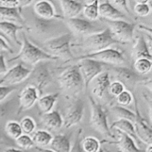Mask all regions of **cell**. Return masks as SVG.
Wrapping results in <instances>:
<instances>
[{
  "label": "cell",
  "mask_w": 152,
  "mask_h": 152,
  "mask_svg": "<svg viewBox=\"0 0 152 152\" xmlns=\"http://www.w3.org/2000/svg\"><path fill=\"white\" fill-rule=\"evenodd\" d=\"M22 35H23V41H22V45H21L20 51L16 56L9 59L8 62H12L13 61L20 59L22 62H25L26 63L35 66L39 62H43V61L58 59L56 57L49 55L40 48L32 44L28 39L24 33L22 34Z\"/></svg>",
  "instance_id": "1"
},
{
  "label": "cell",
  "mask_w": 152,
  "mask_h": 152,
  "mask_svg": "<svg viewBox=\"0 0 152 152\" xmlns=\"http://www.w3.org/2000/svg\"><path fill=\"white\" fill-rule=\"evenodd\" d=\"M71 39L72 34L67 33L46 40L42 44L40 48L57 59L62 58L70 60L73 58L71 50Z\"/></svg>",
  "instance_id": "2"
},
{
  "label": "cell",
  "mask_w": 152,
  "mask_h": 152,
  "mask_svg": "<svg viewBox=\"0 0 152 152\" xmlns=\"http://www.w3.org/2000/svg\"><path fill=\"white\" fill-rule=\"evenodd\" d=\"M117 43L110 30L106 28L100 32L86 37L82 45H77V46H81L87 52L86 54H88L109 48L110 46Z\"/></svg>",
  "instance_id": "3"
},
{
  "label": "cell",
  "mask_w": 152,
  "mask_h": 152,
  "mask_svg": "<svg viewBox=\"0 0 152 152\" xmlns=\"http://www.w3.org/2000/svg\"><path fill=\"white\" fill-rule=\"evenodd\" d=\"M88 101L91 107L90 123L92 128L105 137L114 138L108 126L106 111L95 101L93 96H88Z\"/></svg>",
  "instance_id": "4"
},
{
  "label": "cell",
  "mask_w": 152,
  "mask_h": 152,
  "mask_svg": "<svg viewBox=\"0 0 152 152\" xmlns=\"http://www.w3.org/2000/svg\"><path fill=\"white\" fill-rule=\"evenodd\" d=\"M100 20L106 24L114 39L120 44H127L134 39V23H129L125 20H105L101 18Z\"/></svg>",
  "instance_id": "5"
},
{
  "label": "cell",
  "mask_w": 152,
  "mask_h": 152,
  "mask_svg": "<svg viewBox=\"0 0 152 152\" xmlns=\"http://www.w3.org/2000/svg\"><path fill=\"white\" fill-rule=\"evenodd\" d=\"M61 88L67 92L77 93L84 87V82L78 65L68 67L58 77Z\"/></svg>",
  "instance_id": "6"
},
{
  "label": "cell",
  "mask_w": 152,
  "mask_h": 152,
  "mask_svg": "<svg viewBox=\"0 0 152 152\" xmlns=\"http://www.w3.org/2000/svg\"><path fill=\"white\" fill-rule=\"evenodd\" d=\"M25 80L26 86L35 88L39 96H41L43 89L48 86L52 82V75L46 64L40 62L34 66V69L31 70V74Z\"/></svg>",
  "instance_id": "7"
},
{
  "label": "cell",
  "mask_w": 152,
  "mask_h": 152,
  "mask_svg": "<svg viewBox=\"0 0 152 152\" xmlns=\"http://www.w3.org/2000/svg\"><path fill=\"white\" fill-rule=\"evenodd\" d=\"M84 59H93L102 64H109L116 66L123 65L126 61L123 52L114 48H107L95 53L82 55L76 58L78 60Z\"/></svg>",
  "instance_id": "8"
},
{
  "label": "cell",
  "mask_w": 152,
  "mask_h": 152,
  "mask_svg": "<svg viewBox=\"0 0 152 152\" xmlns=\"http://www.w3.org/2000/svg\"><path fill=\"white\" fill-rule=\"evenodd\" d=\"M80 73L84 82V88L87 89L90 83L103 72L104 64L96 60L90 59H84L79 60L78 64Z\"/></svg>",
  "instance_id": "9"
},
{
  "label": "cell",
  "mask_w": 152,
  "mask_h": 152,
  "mask_svg": "<svg viewBox=\"0 0 152 152\" xmlns=\"http://www.w3.org/2000/svg\"><path fill=\"white\" fill-rule=\"evenodd\" d=\"M135 105V120L134 123L135 133L140 142L147 145H151L152 143V129L151 126L148 124L146 120L142 117L138 108V102L136 97L134 96Z\"/></svg>",
  "instance_id": "10"
},
{
  "label": "cell",
  "mask_w": 152,
  "mask_h": 152,
  "mask_svg": "<svg viewBox=\"0 0 152 152\" xmlns=\"http://www.w3.org/2000/svg\"><path fill=\"white\" fill-rule=\"evenodd\" d=\"M31 70L25 68L22 63H18L16 66L13 67L0 79V86H13L17 85L22 82L25 81L31 74Z\"/></svg>",
  "instance_id": "11"
},
{
  "label": "cell",
  "mask_w": 152,
  "mask_h": 152,
  "mask_svg": "<svg viewBox=\"0 0 152 152\" xmlns=\"http://www.w3.org/2000/svg\"><path fill=\"white\" fill-rule=\"evenodd\" d=\"M114 77H116L117 81L120 82L129 88L134 89L137 84L140 83L143 81L140 78V76L138 75L134 71L129 68L123 66H115L111 68Z\"/></svg>",
  "instance_id": "12"
},
{
  "label": "cell",
  "mask_w": 152,
  "mask_h": 152,
  "mask_svg": "<svg viewBox=\"0 0 152 152\" xmlns=\"http://www.w3.org/2000/svg\"><path fill=\"white\" fill-rule=\"evenodd\" d=\"M64 20L71 32L76 35L87 37L91 34L100 32L98 31L97 27L88 19L76 17L73 19H65Z\"/></svg>",
  "instance_id": "13"
},
{
  "label": "cell",
  "mask_w": 152,
  "mask_h": 152,
  "mask_svg": "<svg viewBox=\"0 0 152 152\" xmlns=\"http://www.w3.org/2000/svg\"><path fill=\"white\" fill-rule=\"evenodd\" d=\"M132 48V57L134 60L145 58L151 60V35H147L146 38L144 36L139 35L136 37Z\"/></svg>",
  "instance_id": "14"
},
{
  "label": "cell",
  "mask_w": 152,
  "mask_h": 152,
  "mask_svg": "<svg viewBox=\"0 0 152 152\" xmlns=\"http://www.w3.org/2000/svg\"><path fill=\"white\" fill-rule=\"evenodd\" d=\"M83 115L84 103L82 99H76L70 105L67 110L63 119V126L66 129H69L79 124L83 120Z\"/></svg>",
  "instance_id": "15"
},
{
  "label": "cell",
  "mask_w": 152,
  "mask_h": 152,
  "mask_svg": "<svg viewBox=\"0 0 152 152\" xmlns=\"http://www.w3.org/2000/svg\"><path fill=\"white\" fill-rule=\"evenodd\" d=\"M39 92L32 86H25L19 95V109L17 114H20L22 111L30 109L35 102L38 100Z\"/></svg>",
  "instance_id": "16"
},
{
  "label": "cell",
  "mask_w": 152,
  "mask_h": 152,
  "mask_svg": "<svg viewBox=\"0 0 152 152\" xmlns=\"http://www.w3.org/2000/svg\"><path fill=\"white\" fill-rule=\"evenodd\" d=\"M116 132L118 137L117 141L102 140L101 142H108L110 145H117L119 152H144V150L137 146L134 140L129 135L119 130H116Z\"/></svg>",
  "instance_id": "17"
},
{
  "label": "cell",
  "mask_w": 152,
  "mask_h": 152,
  "mask_svg": "<svg viewBox=\"0 0 152 152\" xmlns=\"http://www.w3.org/2000/svg\"><path fill=\"white\" fill-rule=\"evenodd\" d=\"M110 76L108 71H103L92 81V94L99 99L106 97L110 86Z\"/></svg>",
  "instance_id": "18"
},
{
  "label": "cell",
  "mask_w": 152,
  "mask_h": 152,
  "mask_svg": "<svg viewBox=\"0 0 152 152\" xmlns=\"http://www.w3.org/2000/svg\"><path fill=\"white\" fill-rule=\"evenodd\" d=\"M34 10L37 17L45 20H51L53 18L63 19L62 16L56 14L53 4L48 1H37L34 5Z\"/></svg>",
  "instance_id": "19"
},
{
  "label": "cell",
  "mask_w": 152,
  "mask_h": 152,
  "mask_svg": "<svg viewBox=\"0 0 152 152\" xmlns=\"http://www.w3.org/2000/svg\"><path fill=\"white\" fill-rule=\"evenodd\" d=\"M99 15L102 17L101 19L109 21L124 20L127 17L124 13L116 8L109 1H103L99 4Z\"/></svg>",
  "instance_id": "20"
},
{
  "label": "cell",
  "mask_w": 152,
  "mask_h": 152,
  "mask_svg": "<svg viewBox=\"0 0 152 152\" xmlns=\"http://www.w3.org/2000/svg\"><path fill=\"white\" fill-rule=\"evenodd\" d=\"M23 26L8 22L0 21V35L4 37L7 41L13 42L18 45H22V42L17 38V31L22 30Z\"/></svg>",
  "instance_id": "21"
},
{
  "label": "cell",
  "mask_w": 152,
  "mask_h": 152,
  "mask_svg": "<svg viewBox=\"0 0 152 152\" xmlns=\"http://www.w3.org/2000/svg\"><path fill=\"white\" fill-rule=\"evenodd\" d=\"M62 12V17L65 19H73L76 18L84 7V2L78 1H59Z\"/></svg>",
  "instance_id": "22"
},
{
  "label": "cell",
  "mask_w": 152,
  "mask_h": 152,
  "mask_svg": "<svg viewBox=\"0 0 152 152\" xmlns=\"http://www.w3.org/2000/svg\"><path fill=\"white\" fill-rule=\"evenodd\" d=\"M0 19L3 22L17 23L22 26L24 19L22 16V8L20 7H7L0 6Z\"/></svg>",
  "instance_id": "23"
},
{
  "label": "cell",
  "mask_w": 152,
  "mask_h": 152,
  "mask_svg": "<svg viewBox=\"0 0 152 152\" xmlns=\"http://www.w3.org/2000/svg\"><path fill=\"white\" fill-rule=\"evenodd\" d=\"M40 119L43 125L50 130H58L63 126V118L58 111L41 114Z\"/></svg>",
  "instance_id": "24"
},
{
  "label": "cell",
  "mask_w": 152,
  "mask_h": 152,
  "mask_svg": "<svg viewBox=\"0 0 152 152\" xmlns=\"http://www.w3.org/2000/svg\"><path fill=\"white\" fill-rule=\"evenodd\" d=\"M71 137L68 134H56L53 137L50 149L54 152H70L71 148Z\"/></svg>",
  "instance_id": "25"
},
{
  "label": "cell",
  "mask_w": 152,
  "mask_h": 152,
  "mask_svg": "<svg viewBox=\"0 0 152 152\" xmlns=\"http://www.w3.org/2000/svg\"><path fill=\"white\" fill-rule=\"evenodd\" d=\"M110 130L111 129H115V130H119L120 132H123L126 134L129 135L130 137L134 140V142H140L137 137L136 133H135L134 126L132 123L126 120H117L111 124L110 126Z\"/></svg>",
  "instance_id": "26"
},
{
  "label": "cell",
  "mask_w": 152,
  "mask_h": 152,
  "mask_svg": "<svg viewBox=\"0 0 152 152\" xmlns=\"http://www.w3.org/2000/svg\"><path fill=\"white\" fill-rule=\"evenodd\" d=\"M58 97H59V94L55 93L45 95L39 98L37 102H38V107L40 113L47 114L52 111Z\"/></svg>",
  "instance_id": "27"
},
{
  "label": "cell",
  "mask_w": 152,
  "mask_h": 152,
  "mask_svg": "<svg viewBox=\"0 0 152 152\" xmlns=\"http://www.w3.org/2000/svg\"><path fill=\"white\" fill-rule=\"evenodd\" d=\"M53 139V136L48 132L45 130H39L34 132L32 137V140L35 147L44 148L50 145Z\"/></svg>",
  "instance_id": "28"
},
{
  "label": "cell",
  "mask_w": 152,
  "mask_h": 152,
  "mask_svg": "<svg viewBox=\"0 0 152 152\" xmlns=\"http://www.w3.org/2000/svg\"><path fill=\"white\" fill-rule=\"evenodd\" d=\"M83 7V14L88 21H95L99 19V4L98 1H85Z\"/></svg>",
  "instance_id": "29"
},
{
  "label": "cell",
  "mask_w": 152,
  "mask_h": 152,
  "mask_svg": "<svg viewBox=\"0 0 152 152\" xmlns=\"http://www.w3.org/2000/svg\"><path fill=\"white\" fill-rule=\"evenodd\" d=\"M111 111L112 114L115 116L118 120H126L130 121L134 124L135 120V113L130 111L128 108L120 105H114L111 106Z\"/></svg>",
  "instance_id": "30"
},
{
  "label": "cell",
  "mask_w": 152,
  "mask_h": 152,
  "mask_svg": "<svg viewBox=\"0 0 152 152\" xmlns=\"http://www.w3.org/2000/svg\"><path fill=\"white\" fill-rule=\"evenodd\" d=\"M100 145V141L91 136L83 138L80 142L83 152H99L101 149Z\"/></svg>",
  "instance_id": "31"
},
{
  "label": "cell",
  "mask_w": 152,
  "mask_h": 152,
  "mask_svg": "<svg viewBox=\"0 0 152 152\" xmlns=\"http://www.w3.org/2000/svg\"><path fill=\"white\" fill-rule=\"evenodd\" d=\"M151 60L145 58H141L134 60L133 67L135 71L134 72L138 75H145L151 71Z\"/></svg>",
  "instance_id": "32"
},
{
  "label": "cell",
  "mask_w": 152,
  "mask_h": 152,
  "mask_svg": "<svg viewBox=\"0 0 152 152\" xmlns=\"http://www.w3.org/2000/svg\"><path fill=\"white\" fill-rule=\"evenodd\" d=\"M6 134L12 139L16 140L22 134L20 125L16 121H8L5 125L4 128Z\"/></svg>",
  "instance_id": "33"
},
{
  "label": "cell",
  "mask_w": 152,
  "mask_h": 152,
  "mask_svg": "<svg viewBox=\"0 0 152 152\" xmlns=\"http://www.w3.org/2000/svg\"><path fill=\"white\" fill-rule=\"evenodd\" d=\"M150 1L144 0V1H136L135 5L134 7V10L135 13L139 16H146L151 12V7L148 4Z\"/></svg>",
  "instance_id": "34"
},
{
  "label": "cell",
  "mask_w": 152,
  "mask_h": 152,
  "mask_svg": "<svg viewBox=\"0 0 152 152\" xmlns=\"http://www.w3.org/2000/svg\"><path fill=\"white\" fill-rule=\"evenodd\" d=\"M50 24H52L51 20H45V19H40V18L36 17L34 20V27L32 28L33 31L37 34L45 33V31H48L49 28H50Z\"/></svg>",
  "instance_id": "35"
},
{
  "label": "cell",
  "mask_w": 152,
  "mask_h": 152,
  "mask_svg": "<svg viewBox=\"0 0 152 152\" xmlns=\"http://www.w3.org/2000/svg\"><path fill=\"white\" fill-rule=\"evenodd\" d=\"M19 125L22 133H25V134L27 135L32 134L36 129L35 121L30 117H24L20 121Z\"/></svg>",
  "instance_id": "36"
},
{
  "label": "cell",
  "mask_w": 152,
  "mask_h": 152,
  "mask_svg": "<svg viewBox=\"0 0 152 152\" xmlns=\"http://www.w3.org/2000/svg\"><path fill=\"white\" fill-rule=\"evenodd\" d=\"M118 105L122 107H127L134 101V96L129 91L125 90L116 97Z\"/></svg>",
  "instance_id": "37"
},
{
  "label": "cell",
  "mask_w": 152,
  "mask_h": 152,
  "mask_svg": "<svg viewBox=\"0 0 152 152\" xmlns=\"http://www.w3.org/2000/svg\"><path fill=\"white\" fill-rule=\"evenodd\" d=\"M16 140V144L19 148L22 149H30L32 148L33 147H35L34 142L32 140V138L27 134H22L20 137L17 138Z\"/></svg>",
  "instance_id": "38"
},
{
  "label": "cell",
  "mask_w": 152,
  "mask_h": 152,
  "mask_svg": "<svg viewBox=\"0 0 152 152\" xmlns=\"http://www.w3.org/2000/svg\"><path fill=\"white\" fill-rule=\"evenodd\" d=\"M125 91V87L121 83L118 81H114L113 83H110L109 88H108V93L111 96L117 97L118 95Z\"/></svg>",
  "instance_id": "39"
},
{
  "label": "cell",
  "mask_w": 152,
  "mask_h": 152,
  "mask_svg": "<svg viewBox=\"0 0 152 152\" xmlns=\"http://www.w3.org/2000/svg\"><path fill=\"white\" fill-rule=\"evenodd\" d=\"M31 1H0V6L7 7H22L31 4Z\"/></svg>",
  "instance_id": "40"
},
{
  "label": "cell",
  "mask_w": 152,
  "mask_h": 152,
  "mask_svg": "<svg viewBox=\"0 0 152 152\" xmlns=\"http://www.w3.org/2000/svg\"><path fill=\"white\" fill-rule=\"evenodd\" d=\"M82 133H83V129H80L78 130V133H77V136H76L74 145H73V146H71L70 152H83L81 148V145H80V142H81L80 137H81Z\"/></svg>",
  "instance_id": "41"
},
{
  "label": "cell",
  "mask_w": 152,
  "mask_h": 152,
  "mask_svg": "<svg viewBox=\"0 0 152 152\" xmlns=\"http://www.w3.org/2000/svg\"><path fill=\"white\" fill-rule=\"evenodd\" d=\"M15 90H16V88L14 86H0V102L5 99V98Z\"/></svg>",
  "instance_id": "42"
},
{
  "label": "cell",
  "mask_w": 152,
  "mask_h": 152,
  "mask_svg": "<svg viewBox=\"0 0 152 152\" xmlns=\"http://www.w3.org/2000/svg\"><path fill=\"white\" fill-rule=\"evenodd\" d=\"M12 105V100L6 101L5 102H0V120L8 114Z\"/></svg>",
  "instance_id": "43"
},
{
  "label": "cell",
  "mask_w": 152,
  "mask_h": 152,
  "mask_svg": "<svg viewBox=\"0 0 152 152\" xmlns=\"http://www.w3.org/2000/svg\"><path fill=\"white\" fill-rule=\"evenodd\" d=\"M110 3H111L112 5H114V7H117H117H120V8H121V10H120V11L121 12L126 11V13L131 15L130 10H129V7H128L127 1H110Z\"/></svg>",
  "instance_id": "44"
},
{
  "label": "cell",
  "mask_w": 152,
  "mask_h": 152,
  "mask_svg": "<svg viewBox=\"0 0 152 152\" xmlns=\"http://www.w3.org/2000/svg\"><path fill=\"white\" fill-rule=\"evenodd\" d=\"M2 50H5V51L9 52L10 53H13V51L11 49V48L8 45V44L7 43V42L5 41L4 39H3L2 37H0V51H2Z\"/></svg>",
  "instance_id": "45"
},
{
  "label": "cell",
  "mask_w": 152,
  "mask_h": 152,
  "mask_svg": "<svg viewBox=\"0 0 152 152\" xmlns=\"http://www.w3.org/2000/svg\"><path fill=\"white\" fill-rule=\"evenodd\" d=\"M7 71V65H6L4 57L1 53H0V75H4Z\"/></svg>",
  "instance_id": "46"
},
{
  "label": "cell",
  "mask_w": 152,
  "mask_h": 152,
  "mask_svg": "<svg viewBox=\"0 0 152 152\" xmlns=\"http://www.w3.org/2000/svg\"><path fill=\"white\" fill-rule=\"evenodd\" d=\"M4 152H23L22 150L17 149L15 148H7L4 150Z\"/></svg>",
  "instance_id": "47"
},
{
  "label": "cell",
  "mask_w": 152,
  "mask_h": 152,
  "mask_svg": "<svg viewBox=\"0 0 152 152\" xmlns=\"http://www.w3.org/2000/svg\"><path fill=\"white\" fill-rule=\"evenodd\" d=\"M36 149L39 152H54L51 151L50 149H48V148H39V147H35Z\"/></svg>",
  "instance_id": "48"
},
{
  "label": "cell",
  "mask_w": 152,
  "mask_h": 152,
  "mask_svg": "<svg viewBox=\"0 0 152 152\" xmlns=\"http://www.w3.org/2000/svg\"><path fill=\"white\" fill-rule=\"evenodd\" d=\"M144 152H152V145H148L146 149L144 151Z\"/></svg>",
  "instance_id": "49"
},
{
  "label": "cell",
  "mask_w": 152,
  "mask_h": 152,
  "mask_svg": "<svg viewBox=\"0 0 152 152\" xmlns=\"http://www.w3.org/2000/svg\"><path fill=\"white\" fill-rule=\"evenodd\" d=\"M102 150H103V152H110L108 149H106V148H104V149H102Z\"/></svg>",
  "instance_id": "50"
},
{
  "label": "cell",
  "mask_w": 152,
  "mask_h": 152,
  "mask_svg": "<svg viewBox=\"0 0 152 152\" xmlns=\"http://www.w3.org/2000/svg\"><path fill=\"white\" fill-rule=\"evenodd\" d=\"M1 140H2V139H1V137L0 136V144H1Z\"/></svg>",
  "instance_id": "51"
},
{
  "label": "cell",
  "mask_w": 152,
  "mask_h": 152,
  "mask_svg": "<svg viewBox=\"0 0 152 152\" xmlns=\"http://www.w3.org/2000/svg\"><path fill=\"white\" fill-rule=\"evenodd\" d=\"M99 152H103V150H102V149H100V150H99Z\"/></svg>",
  "instance_id": "52"
}]
</instances>
